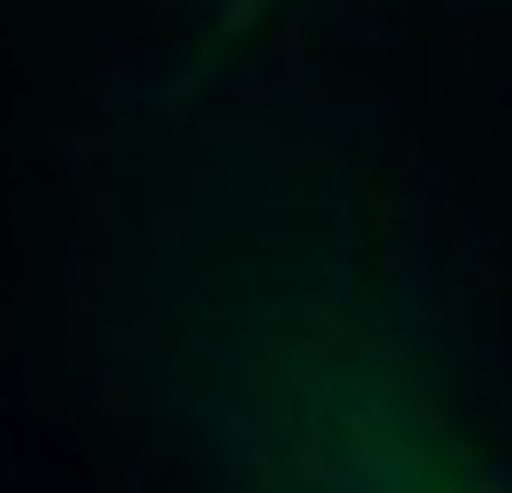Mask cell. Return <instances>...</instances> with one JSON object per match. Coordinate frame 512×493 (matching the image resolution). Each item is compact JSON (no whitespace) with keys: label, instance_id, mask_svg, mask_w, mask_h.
I'll return each instance as SVG.
<instances>
[{"label":"cell","instance_id":"obj_1","mask_svg":"<svg viewBox=\"0 0 512 493\" xmlns=\"http://www.w3.org/2000/svg\"><path fill=\"white\" fill-rule=\"evenodd\" d=\"M67 313L181 493H512L456 266L380 152L256 57L171 67L105 124Z\"/></svg>","mask_w":512,"mask_h":493},{"label":"cell","instance_id":"obj_2","mask_svg":"<svg viewBox=\"0 0 512 493\" xmlns=\"http://www.w3.org/2000/svg\"><path fill=\"white\" fill-rule=\"evenodd\" d=\"M294 0H209V19H200V38H190V57L181 67H219V57H247L256 38L285 19Z\"/></svg>","mask_w":512,"mask_h":493}]
</instances>
